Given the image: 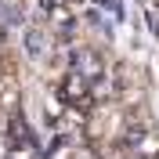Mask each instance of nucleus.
Wrapping results in <instances>:
<instances>
[{"mask_svg":"<svg viewBox=\"0 0 159 159\" xmlns=\"http://www.w3.org/2000/svg\"><path fill=\"white\" fill-rule=\"evenodd\" d=\"M72 72H80L87 83H98V80L105 76L101 54H98V51H90V47H80L76 54H72Z\"/></svg>","mask_w":159,"mask_h":159,"instance_id":"1","label":"nucleus"},{"mask_svg":"<svg viewBox=\"0 0 159 159\" xmlns=\"http://www.w3.org/2000/svg\"><path fill=\"white\" fill-rule=\"evenodd\" d=\"M61 98L72 101V105H80V109H90V105H94L90 83L80 76V72H69V76H65V83H61Z\"/></svg>","mask_w":159,"mask_h":159,"instance_id":"2","label":"nucleus"},{"mask_svg":"<svg viewBox=\"0 0 159 159\" xmlns=\"http://www.w3.org/2000/svg\"><path fill=\"white\" fill-rule=\"evenodd\" d=\"M25 51H29L33 61L51 58V51H54V33H47V29H25Z\"/></svg>","mask_w":159,"mask_h":159,"instance_id":"3","label":"nucleus"},{"mask_svg":"<svg viewBox=\"0 0 159 159\" xmlns=\"http://www.w3.org/2000/svg\"><path fill=\"white\" fill-rule=\"evenodd\" d=\"M7 138L15 141V148H18V145H33V130H29V123H25V116H11L7 119Z\"/></svg>","mask_w":159,"mask_h":159,"instance_id":"4","label":"nucleus"},{"mask_svg":"<svg viewBox=\"0 0 159 159\" xmlns=\"http://www.w3.org/2000/svg\"><path fill=\"white\" fill-rule=\"evenodd\" d=\"M47 22H51V25H54L58 33H69V29H72V22H76V18H72V7H65V4H58V7H51Z\"/></svg>","mask_w":159,"mask_h":159,"instance_id":"5","label":"nucleus"},{"mask_svg":"<svg viewBox=\"0 0 159 159\" xmlns=\"http://www.w3.org/2000/svg\"><path fill=\"white\" fill-rule=\"evenodd\" d=\"M90 94H94V98H112V94H116V83L101 76L98 83H90Z\"/></svg>","mask_w":159,"mask_h":159,"instance_id":"6","label":"nucleus"},{"mask_svg":"<svg viewBox=\"0 0 159 159\" xmlns=\"http://www.w3.org/2000/svg\"><path fill=\"white\" fill-rule=\"evenodd\" d=\"M43 105H47V112H51V116H58V112H61V101H58V98H47Z\"/></svg>","mask_w":159,"mask_h":159,"instance_id":"7","label":"nucleus"}]
</instances>
